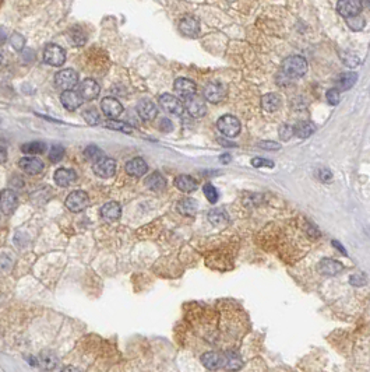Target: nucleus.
<instances>
[{"label": "nucleus", "mask_w": 370, "mask_h": 372, "mask_svg": "<svg viewBox=\"0 0 370 372\" xmlns=\"http://www.w3.org/2000/svg\"><path fill=\"white\" fill-rule=\"evenodd\" d=\"M83 117H84V120L87 122L88 125H91V126L99 125V122H101V116H99V114H98V111L95 108L86 109L83 112Z\"/></svg>", "instance_id": "34"}, {"label": "nucleus", "mask_w": 370, "mask_h": 372, "mask_svg": "<svg viewBox=\"0 0 370 372\" xmlns=\"http://www.w3.org/2000/svg\"><path fill=\"white\" fill-rule=\"evenodd\" d=\"M45 150H46V146H45V143H42V141H31V143L22 144V147H21V151L25 153V154H29V156L42 154Z\"/></svg>", "instance_id": "32"}, {"label": "nucleus", "mask_w": 370, "mask_h": 372, "mask_svg": "<svg viewBox=\"0 0 370 372\" xmlns=\"http://www.w3.org/2000/svg\"><path fill=\"white\" fill-rule=\"evenodd\" d=\"M19 165L28 175H38L45 168L44 163L39 158H35V157H24V158H21Z\"/></svg>", "instance_id": "11"}, {"label": "nucleus", "mask_w": 370, "mask_h": 372, "mask_svg": "<svg viewBox=\"0 0 370 372\" xmlns=\"http://www.w3.org/2000/svg\"><path fill=\"white\" fill-rule=\"evenodd\" d=\"M78 93H80V95L84 101H92V99L98 98L99 93H101V87H99V84L95 80L87 78L81 83Z\"/></svg>", "instance_id": "12"}, {"label": "nucleus", "mask_w": 370, "mask_h": 372, "mask_svg": "<svg viewBox=\"0 0 370 372\" xmlns=\"http://www.w3.org/2000/svg\"><path fill=\"white\" fill-rule=\"evenodd\" d=\"M368 1H369V7H370V0H368Z\"/></svg>", "instance_id": "54"}, {"label": "nucleus", "mask_w": 370, "mask_h": 372, "mask_svg": "<svg viewBox=\"0 0 370 372\" xmlns=\"http://www.w3.org/2000/svg\"><path fill=\"white\" fill-rule=\"evenodd\" d=\"M293 135H295V130H293V126H291V125L285 123V125L280 127V137L283 139V141H288Z\"/></svg>", "instance_id": "40"}, {"label": "nucleus", "mask_w": 370, "mask_h": 372, "mask_svg": "<svg viewBox=\"0 0 370 372\" xmlns=\"http://www.w3.org/2000/svg\"><path fill=\"white\" fill-rule=\"evenodd\" d=\"M348 25L353 31H361L365 27V20L362 19L361 16H353L348 19Z\"/></svg>", "instance_id": "39"}, {"label": "nucleus", "mask_w": 370, "mask_h": 372, "mask_svg": "<svg viewBox=\"0 0 370 372\" xmlns=\"http://www.w3.org/2000/svg\"><path fill=\"white\" fill-rule=\"evenodd\" d=\"M229 161H231V156H229V154H222V156H221V163H222V164H226V163H229Z\"/></svg>", "instance_id": "52"}, {"label": "nucleus", "mask_w": 370, "mask_h": 372, "mask_svg": "<svg viewBox=\"0 0 370 372\" xmlns=\"http://www.w3.org/2000/svg\"><path fill=\"white\" fill-rule=\"evenodd\" d=\"M197 209H198V205L196 202L195 199H182L179 203H177V211L182 215H187V217H192L197 213Z\"/></svg>", "instance_id": "27"}, {"label": "nucleus", "mask_w": 370, "mask_h": 372, "mask_svg": "<svg viewBox=\"0 0 370 372\" xmlns=\"http://www.w3.org/2000/svg\"><path fill=\"white\" fill-rule=\"evenodd\" d=\"M159 127H161V130H162V132L168 133V132H171V130H172V127L174 126H172V123H171V120H169V119H162V120H161V126Z\"/></svg>", "instance_id": "48"}, {"label": "nucleus", "mask_w": 370, "mask_h": 372, "mask_svg": "<svg viewBox=\"0 0 370 372\" xmlns=\"http://www.w3.org/2000/svg\"><path fill=\"white\" fill-rule=\"evenodd\" d=\"M78 83V73L73 69H65V70H60L56 73L55 76V84L56 87L63 90V91H67V90H71L77 86Z\"/></svg>", "instance_id": "2"}, {"label": "nucleus", "mask_w": 370, "mask_h": 372, "mask_svg": "<svg viewBox=\"0 0 370 372\" xmlns=\"http://www.w3.org/2000/svg\"><path fill=\"white\" fill-rule=\"evenodd\" d=\"M243 367V364L240 361V358H239V355L234 351H229L226 352L224 355V367L225 370H228V371H238V370H240Z\"/></svg>", "instance_id": "29"}, {"label": "nucleus", "mask_w": 370, "mask_h": 372, "mask_svg": "<svg viewBox=\"0 0 370 372\" xmlns=\"http://www.w3.org/2000/svg\"><path fill=\"white\" fill-rule=\"evenodd\" d=\"M53 179L59 186L66 187V186L71 185L77 179V174L73 169H68V168H59L58 171L55 172V175H53Z\"/></svg>", "instance_id": "21"}, {"label": "nucleus", "mask_w": 370, "mask_h": 372, "mask_svg": "<svg viewBox=\"0 0 370 372\" xmlns=\"http://www.w3.org/2000/svg\"><path fill=\"white\" fill-rule=\"evenodd\" d=\"M101 109H102V112L105 114V116L109 117V119H116V117L120 116L122 112H123L122 104H120L117 99L110 97H107L102 99V102H101Z\"/></svg>", "instance_id": "13"}, {"label": "nucleus", "mask_w": 370, "mask_h": 372, "mask_svg": "<svg viewBox=\"0 0 370 372\" xmlns=\"http://www.w3.org/2000/svg\"><path fill=\"white\" fill-rule=\"evenodd\" d=\"M159 105L164 111H166L168 114H172V115H182L183 109H185V105L182 104V101L172 94H162L159 97Z\"/></svg>", "instance_id": "7"}, {"label": "nucleus", "mask_w": 370, "mask_h": 372, "mask_svg": "<svg viewBox=\"0 0 370 372\" xmlns=\"http://www.w3.org/2000/svg\"><path fill=\"white\" fill-rule=\"evenodd\" d=\"M175 185L179 190L185 192V193H190V192H195L197 189V182L196 179H193L192 176L189 175H179L175 179Z\"/></svg>", "instance_id": "26"}, {"label": "nucleus", "mask_w": 370, "mask_h": 372, "mask_svg": "<svg viewBox=\"0 0 370 372\" xmlns=\"http://www.w3.org/2000/svg\"><path fill=\"white\" fill-rule=\"evenodd\" d=\"M358 81V74L353 71H347L340 74V77L337 78V90L338 91H347L352 88Z\"/></svg>", "instance_id": "24"}, {"label": "nucleus", "mask_w": 370, "mask_h": 372, "mask_svg": "<svg viewBox=\"0 0 370 372\" xmlns=\"http://www.w3.org/2000/svg\"><path fill=\"white\" fill-rule=\"evenodd\" d=\"M293 130H295V135L298 137L307 139V137H310L316 132V126L313 125L312 122H301L296 126H293Z\"/></svg>", "instance_id": "31"}, {"label": "nucleus", "mask_w": 370, "mask_h": 372, "mask_svg": "<svg viewBox=\"0 0 370 372\" xmlns=\"http://www.w3.org/2000/svg\"><path fill=\"white\" fill-rule=\"evenodd\" d=\"M175 91L177 93V95L180 98H190L196 95L197 91V86L195 81L189 80V78H177L175 81Z\"/></svg>", "instance_id": "15"}, {"label": "nucleus", "mask_w": 370, "mask_h": 372, "mask_svg": "<svg viewBox=\"0 0 370 372\" xmlns=\"http://www.w3.org/2000/svg\"><path fill=\"white\" fill-rule=\"evenodd\" d=\"M6 160H7V151L4 147H0V164L6 163Z\"/></svg>", "instance_id": "50"}, {"label": "nucleus", "mask_w": 370, "mask_h": 372, "mask_svg": "<svg viewBox=\"0 0 370 372\" xmlns=\"http://www.w3.org/2000/svg\"><path fill=\"white\" fill-rule=\"evenodd\" d=\"M94 174L99 178H112L116 172V163L113 158L109 157H102L92 165Z\"/></svg>", "instance_id": "6"}, {"label": "nucleus", "mask_w": 370, "mask_h": 372, "mask_svg": "<svg viewBox=\"0 0 370 372\" xmlns=\"http://www.w3.org/2000/svg\"><path fill=\"white\" fill-rule=\"evenodd\" d=\"M19 205L17 195L11 189H4L0 192V210L4 214H11Z\"/></svg>", "instance_id": "9"}, {"label": "nucleus", "mask_w": 370, "mask_h": 372, "mask_svg": "<svg viewBox=\"0 0 370 372\" xmlns=\"http://www.w3.org/2000/svg\"><path fill=\"white\" fill-rule=\"evenodd\" d=\"M259 146L264 148V150H280L281 148V146L275 141H260Z\"/></svg>", "instance_id": "47"}, {"label": "nucleus", "mask_w": 370, "mask_h": 372, "mask_svg": "<svg viewBox=\"0 0 370 372\" xmlns=\"http://www.w3.org/2000/svg\"><path fill=\"white\" fill-rule=\"evenodd\" d=\"M203 192H204L205 197L210 203H217L218 200V190L215 189V186H213L211 184H205L204 187H203Z\"/></svg>", "instance_id": "38"}, {"label": "nucleus", "mask_w": 370, "mask_h": 372, "mask_svg": "<svg viewBox=\"0 0 370 372\" xmlns=\"http://www.w3.org/2000/svg\"><path fill=\"white\" fill-rule=\"evenodd\" d=\"M41 360H42V365L46 368V370H53L55 367H56V364H58V360H56V357H55V354L53 352H42V355H41Z\"/></svg>", "instance_id": "37"}, {"label": "nucleus", "mask_w": 370, "mask_h": 372, "mask_svg": "<svg viewBox=\"0 0 370 372\" xmlns=\"http://www.w3.org/2000/svg\"><path fill=\"white\" fill-rule=\"evenodd\" d=\"M349 283L355 287H359V285H365L368 283V277L365 274H353L349 277Z\"/></svg>", "instance_id": "42"}, {"label": "nucleus", "mask_w": 370, "mask_h": 372, "mask_svg": "<svg viewBox=\"0 0 370 372\" xmlns=\"http://www.w3.org/2000/svg\"><path fill=\"white\" fill-rule=\"evenodd\" d=\"M10 42L14 46V49H17V50H20V49L24 46V38L20 34H13L11 38H10Z\"/></svg>", "instance_id": "45"}, {"label": "nucleus", "mask_w": 370, "mask_h": 372, "mask_svg": "<svg viewBox=\"0 0 370 372\" xmlns=\"http://www.w3.org/2000/svg\"><path fill=\"white\" fill-rule=\"evenodd\" d=\"M327 101L331 104V105H337L340 102V91L337 88H331L327 91Z\"/></svg>", "instance_id": "43"}, {"label": "nucleus", "mask_w": 370, "mask_h": 372, "mask_svg": "<svg viewBox=\"0 0 370 372\" xmlns=\"http://www.w3.org/2000/svg\"><path fill=\"white\" fill-rule=\"evenodd\" d=\"M179 29L185 34L186 37H197L200 32V23L192 16H186L180 20Z\"/></svg>", "instance_id": "18"}, {"label": "nucleus", "mask_w": 370, "mask_h": 372, "mask_svg": "<svg viewBox=\"0 0 370 372\" xmlns=\"http://www.w3.org/2000/svg\"><path fill=\"white\" fill-rule=\"evenodd\" d=\"M65 153H66L65 147L60 146V144H56V146L52 147L50 151H49V160H50L52 163H59V161L63 160Z\"/></svg>", "instance_id": "36"}, {"label": "nucleus", "mask_w": 370, "mask_h": 372, "mask_svg": "<svg viewBox=\"0 0 370 372\" xmlns=\"http://www.w3.org/2000/svg\"><path fill=\"white\" fill-rule=\"evenodd\" d=\"M186 111L189 112V115L193 117H201L204 116L205 112H207V107H205V102L203 98L197 97V95H193L190 98H186L185 102Z\"/></svg>", "instance_id": "10"}, {"label": "nucleus", "mask_w": 370, "mask_h": 372, "mask_svg": "<svg viewBox=\"0 0 370 372\" xmlns=\"http://www.w3.org/2000/svg\"><path fill=\"white\" fill-rule=\"evenodd\" d=\"M361 0H338V3H337V11L342 17H347V19L358 16L361 13Z\"/></svg>", "instance_id": "8"}, {"label": "nucleus", "mask_w": 370, "mask_h": 372, "mask_svg": "<svg viewBox=\"0 0 370 372\" xmlns=\"http://www.w3.org/2000/svg\"><path fill=\"white\" fill-rule=\"evenodd\" d=\"M261 107L267 112H275L281 107V98L278 94H265L261 98Z\"/></svg>", "instance_id": "28"}, {"label": "nucleus", "mask_w": 370, "mask_h": 372, "mask_svg": "<svg viewBox=\"0 0 370 372\" xmlns=\"http://www.w3.org/2000/svg\"><path fill=\"white\" fill-rule=\"evenodd\" d=\"M283 73L289 77H302L307 71V62L302 56L292 55V56L283 59Z\"/></svg>", "instance_id": "1"}, {"label": "nucleus", "mask_w": 370, "mask_h": 372, "mask_svg": "<svg viewBox=\"0 0 370 372\" xmlns=\"http://www.w3.org/2000/svg\"><path fill=\"white\" fill-rule=\"evenodd\" d=\"M101 215L108 221H115L122 215V207L116 202H108L101 209Z\"/></svg>", "instance_id": "23"}, {"label": "nucleus", "mask_w": 370, "mask_h": 372, "mask_svg": "<svg viewBox=\"0 0 370 372\" xmlns=\"http://www.w3.org/2000/svg\"><path fill=\"white\" fill-rule=\"evenodd\" d=\"M137 112L144 120H154L158 115V108L150 99H141L137 104Z\"/></svg>", "instance_id": "17"}, {"label": "nucleus", "mask_w": 370, "mask_h": 372, "mask_svg": "<svg viewBox=\"0 0 370 372\" xmlns=\"http://www.w3.org/2000/svg\"><path fill=\"white\" fill-rule=\"evenodd\" d=\"M252 165L256 166V168H273L274 163L273 161H270V160H267V158H260V157H256L252 160Z\"/></svg>", "instance_id": "41"}, {"label": "nucleus", "mask_w": 370, "mask_h": 372, "mask_svg": "<svg viewBox=\"0 0 370 372\" xmlns=\"http://www.w3.org/2000/svg\"><path fill=\"white\" fill-rule=\"evenodd\" d=\"M105 126L108 129H112V130H117V132H122V133H133V126H130L126 122H120V120H116V119H109L108 122H105Z\"/></svg>", "instance_id": "33"}, {"label": "nucleus", "mask_w": 370, "mask_h": 372, "mask_svg": "<svg viewBox=\"0 0 370 372\" xmlns=\"http://www.w3.org/2000/svg\"><path fill=\"white\" fill-rule=\"evenodd\" d=\"M208 220L215 227H222L228 221V214L225 213L224 209H213L208 213Z\"/></svg>", "instance_id": "30"}, {"label": "nucleus", "mask_w": 370, "mask_h": 372, "mask_svg": "<svg viewBox=\"0 0 370 372\" xmlns=\"http://www.w3.org/2000/svg\"><path fill=\"white\" fill-rule=\"evenodd\" d=\"M62 372H81L78 368H76V367H73V365H67V367H65L63 370H62Z\"/></svg>", "instance_id": "51"}, {"label": "nucleus", "mask_w": 370, "mask_h": 372, "mask_svg": "<svg viewBox=\"0 0 370 372\" xmlns=\"http://www.w3.org/2000/svg\"><path fill=\"white\" fill-rule=\"evenodd\" d=\"M89 205V197L84 190H76L71 192L66 199V207L73 213H80L86 210Z\"/></svg>", "instance_id": "4"}, {"label": "nucleus", "mask_w": 370, "mask_h": 372, "mask_svg": "<svg viewBox=\"0 0 370 372\" xmlns=\"http://www.w3.org/2000/svg\"><path fill=\"white\" fill-rule=\"evenodd\" d=\"M44 60L50 66H62L66 62V52L56 44H49L44 50Z\"/></svg>", "instance_id": "5"}, {"label": "nucleus", "mask_w": 370, "mask_h": 372, "mask_svg": "<svg viewBox=\"0 0 370 372\" xmlns=\"http://www.w3.org/2000/svg\"><path fill=\"white\" fill-rule=\"evenodd\" d=\"M331 244H332V246H335L337 249H340V252H341V254L344 255V256H347V255H348V254H347V251H345V248H344V246H342V245L340 244L338 241H335V239H334Z\"/></svg>", "instance_id": "49"}, {"label": "nucleus", "mask_w": 370, "mask_h": 372, "mask_svg": "<svg viewBox=\"0 0 370 372\" xmlns=\"http://www.w3.org/2000/svg\"><path fill=\"white\" fill-rule=\"evenodd\" d=\"M218 141L219 143H222V146H228V147H235L234 143H229V141H226V140H224V139H218Z\"/></svg>", "instance_id": "53"}, {"label": "nucleus", "mask_w": 370, "mask_h": 372, "mask_svg": "<svg viewBox=\"0 0 370 372\" xmlns=\"http://www.w3.org/2000/svg\"><path fill=\"white\" fill-rule=\"evenodd\" d=\"M60 101H62L63 107L66 108L67 111H76L77 108L81 107V104H83L84 99L81 98L80 93H77V91L67 90V91H63V93H62Z\"/></svg>", "instance_id": "16"}, {"label": "nucleus", "mask_w": 370, "mask_h": 372, "mask_svg": "<svg viewBox=\"0 0 370 372\" xmlns=\"http://www.w3.org/2000/svg\"><path fill=\"white\" fill-rule=\"evenodd\" d=\"M344 269V264L334 259H323L320 263L317 264V270L324 276H335L341 273Z\"/></svg>", "instance_id": "20"}, {"label": "nucleus", "mask_w": 370, "mask_h": 372, "mask_svg": "<svg viewBox=\"0 0 370 372\" xmlns=\"http://www.w3.org/2000/svg\"><path fill=\"white\" fill-rule=\"evenodd\" d=\"M201 362H203V365L207 370L215 371V370H219V368L224 367V355L214 351L204 352L201 355Z\"/></svg>", "instance_id": "19"}, {"label": "nucleus", "mask_w": 370, "mask_h": 372, "mask_svg": "<svg viewBox=\"0 0 370 372\" xmlns=\"http://www.w3.org/2000/svg\"><path fill=\"white\" fill-rule=\"evenodd\" d=\"M217 127L224 136L235 137L240 132V122L238 120V117L232 116V115H224L218 119Z\"/></svg>", "instance_id": "3"}, {"label": "nucleus", "mask_w": 370, "mask_h": 372, "mask_svg": "<svg viewBox=\"0 0 370 372\" xmlns=\"http://www.w3.org/2000/svg\"><path fill=\"white\" fill-rule=\"evenodd\" d=\"M226 97V88L221 83H210L204 88V98L210 102H221Z\"/></svg>", "instance_id": "14"}, {"label": "nucleus", "mask_w": 370, "mask_h": 372, "mask_svg": "<svg viewBox=\"0 0 370 372\" xmlns=\"http://www.w3.org/2000/svg\"><path fill=\"white\" fill-rule=\"evenodd\" d=\"M147 171H148V165L143 158H133L126 164V172L129 175L140 178L146 175Z\"/></svg>", "instance_id": "22"}, {"label": "nucleus", "mask_w": 370, "mask_h": 372, "mask_svg": "<svg viewBox=\"0 0 370 372\" xmlns=\"http://www.w3.org/2000/svg\"><path fill=\"white\" fill-rule=\"evenodd\" d=\"M317 175H319V179L323 181V182H330V181L332 179L331 171H330V169H327V168H322V169H319Z\"/></svg>", "instance_id": "46"}, {"label": "nucleus", "mask_w": 370, "mask_h": 372, "mask_svg": "<svg viewBox=\"0 0 370 372\" xmlns=\"http://www.w3.org/2000/svg\"><path fill=\"white\" fill-rule=\"evenodd\" d=\"M146 185L148 189L154 192H162L166 187V179L159 172H152L151 175L146 179Z\"/></svg>", "instance_id": "25"}, {"label": "nucleus", "mask_w": 370, "mask_h": 372, "mask_svg": "<svg viewBox=\"0 0 370 372\" xmlns=\"http://www.w3.org/2000/svg\"><path fill=\"white\" fill-rule=\"evenodd\" d=\"M84 156H86L87 160L95 163V161H98L99 158H102V157H104V153H102V150H101L98 146H95V144H91V146H88L87 148L84 150Z\"/></svg>", "instance_id": "35"}, {"label": "nucleus", "mask_w": 370, "mask_h": 372, "mask_svg": "<svg viewBox=\"0 0 370 372\" xmlns=\"http://www.w3.org/2000/svg\"><path fill=\"white\" fill-rule=\"evenodd\" d=\"M341 58L345 62V65H348L349 68H355L359 63L358 58L355 55H352V53H344V55H341Z\"/></svg>", "instance_id": "44"}]
</instances>
